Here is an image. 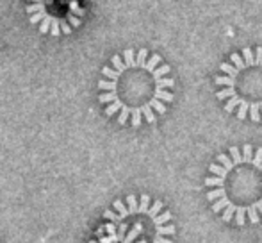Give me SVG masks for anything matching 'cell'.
<instances>
[{"label":"cell","instance_id":"obj_1","mask_svg":"<svg viewBox=\"0 0 262 243\" xmlns=\"http://www.w3.org/2000/svg\"><path fill=\"white\" fill-rule=\"evenodd\" d=\"M148 50L141 49L138 54L127 49L121 56H113V66L102 68L104 79L98 80V90L102 95L98 102L105 106V115H118V124L132 121L134 127L141 125L143 118L148 124L156 121V113L164 115L166 106L162 100L171 102L173 95L164 88L175 86L173 79H162L169 72V66H156L161 63V56L154 54L150 59Z\"/></svg>","mask_w":262,"mask_h":243},{"label":"cell","instance_id":"obj_2","mask_svg":"<svg viewBox=\"0 0 262 243\" xmlns=\"http://www.w3.org/2000/svg\"><path fill=\"white\" fill-rule=\"evenodd\" d=\"M29 22L38 25L41 34L59 38L80 25L84 9L75 0H39L27 6Z\"/></svg>","mask_w":262,"mask_h":243},{"label":"cell","instance_id":"obj_3","mask_svg":"<svg viewBox=\"0 0 262 243\" xmlns=\"http://www.w3.org/2000/svg\"><path fill=\"white\" fill-rule=\"evenodd\" d=\"M214 83H216V84H220V86L234 88L235 80L232 79V77H223V75H220V77H216V79H214Z\"/></svg>","mask_w":262,"mask_h":243},{"label":"cell","instance_id":"obj_4","mask_svg":"<svg viewBox=\"0 0 262 243\" xmlns=\"http://www.w3.org/2000/svg\"><path fill=\"white\" fill-rule=\"evenodd\" d=\"M157 234L159 236H164V234H175V226H159Z\"/></svg>","mask_w":262,"mask_h":243},{"label":"cell","instance_id":"obj_5","mask_svg":"<svg viewBox=\"0 0 262 243\" xmlns=\"http://www.w3.org/2000/svg\"><path fill=\"white\" fill-rule=\"evenodd\" d=\"M223 195H225V188H223V186H220V188H217V190L209 191V195H207V200L212 202L214 198H217V197H221V198H223Z\"/></svg>","mask_w":262,"mask_h":243},{"label":"cell","instance_id":"obj_6","mask_svg":"<svg viewBox=\"0 0 262 243\" xmlns=\"http://www.w3.org/2000/svg\"><path fill=\"white\" fill-rule=\"evenodd\" d=\"M230 95H235V88H225V90L217 91V93H216V97L220 98V100H223V98L230 97Z\"/></svg>","mask_w":262,"mask_h":243},{"label":"cell","instance_id":"obj_7","mask_svg":"<svg viewBox=\"0 0 262 243\" xmlns=\"http://www.w3.org/2000/svg\"><path fill=\"white\" fill-rule=\"evenodd\" d=\"M237 215H235V224H237L239 227L245 226V213H246V208H237Z\"/></svg>","mask_w":262,"mask_h":243},{"label":"cell","instance_id":"obj_8","mask_svg":"<svg viewBox=\"0 0 262 243\" xmlns=\"http://www.w3.org/2000/svg\"><path fill=\"white\" fill-rule=\"evenodd\" d=\"M220 68L223 70V72H227V73H228V77H232V79H234V77L237 75V70L232 68V66H230V65H227V63H221Z\"/></svg>","mask_w":262,"mask_h":243},{"label":"cell","instance_id":"obj_9","mask_svg":"<svg viewBox=\"0 0 262 243\" xmlns=\"http://www.w3.org/2000/svg\"><path fill=\"white\" fill-rule=\"evenodd\" d=\"M243 54H245V61H246V65H245V66H253V65H255V59H253L252 50H250V49H245V50H243Z\"/></svg>","mask_w":262,"mask_h":243},{"label":"cell","instance_id":"obj_10","mask_svg":"<svg viewBox=\"0 0 262 243\" xmlns=\"http://www.w3.org/2000/svg\"><path fill=\"white\" fill-rule=\"evenodd\" d=\"M248 216H250V220H252V224H259V215H257V208H253V206H250L248 209Z\"/></svg>","mask_w":262,"mask_h":243},{"label":"cell","instance_id":"obj_11","mask_svg":"<svg viewBox=\"0 0 262 243\" xmlns=\"http://www.w3.org/2000/svg\"><path fill=\"white\" fill-rule=\"evenodd\" d=\"M237 104H241V98L234 97L230 102H228L227 106H225V111H227V113H232V111H234V108H235V106H237Z\"/></svg>","mask_w":262,"mask_h":243},{"label":"cell","instance_id":"obj_12","mask_svg":"<svg viewBox=\"0 0 262 243\" xmlns=\"http://www.w3.org/2000/svg\"><path fill=\"white\" fill-rule=\"evenodd\" d=\"M230 154H232V157H234V163H235V165L243 163V157H241V154H239V149H237V147H232V149H230Z\"/></svg>","mask_w":262,"mask_h":243},{"label":"cell","instance_id":"obj_13","mask_svg":"<svg viewBox=\"0 0 262 243\" xmlns=\"http://www.w3.org/2000/svg\"><path fill=\"white\" fill-rule=\"evenodd\" d=\"M210 172H214L216 175H220V179H223L225 175H227V170H223L221 167H217V165H210Z\"/></svg>","mask_w":262,"mask_h":243},{"label":"cell","instance_id":"obj_14","mask_svg":"<svg viewBox=\"0 0 262 243\" xmlns=\"http://www.w3.org/2000/svg\"><path fill=\"white\" fill-rule=\"evenodd\" d=\"M205 184H207V186H223V179H220V177H207V179H205Z\"/></svg>","mask_w":262,"mask_h":243},{"label":"cell","instance_id":"obj_15","mask_svg":"<svg viewBox=\"0 0 262 243\" xmlns=\"http://www.w3.org/2000/svg\"><path fill=\"white\" fill-rule=\"evenodd\" d=\"M217 159H220L221 161V163H223L225 165V167H227V168H225V170H230V168H234V165H232V161L230 159H228V157L227 156H223V154H220V156H217Z\"/></svg>","mask_w":262,"mask_h":243},{"label":"cell","instance_id":"obj_16","mask_svg":"<svg viewBox=\"0 0 262 243\" xmlns=\"http://www.w3.org/2000/svg\"><path fill=\"white\" fill-rule=\"evenodd\" d=\"M234 213H235L234 206H228V209H225V213H223V220H225V222H230L232 215H234Z\"/></svg>","mask_w":262,"mask_h":243},{"label":"cell","instance_id":"obj_17","mask_svg":"<svg viewBox=\"0 0 262 243\" xmlns=\"http://www.w3.org/2000/svg\"><path fill=\"white\" fill-rule=\"evenodd\" d=\"M230 59H232V63H234V65L237 66L239 70L245 68V63H243V59H241V57H239V54H232Z\"/></svg>","mask_w":262,"mask_h":243},{"label":"cell","instance_id":"obj_18","mask_svg":"<svg viewBox=\"0 0 262 243\" xmlns=\"http://www.w3.org/2000/svg\"><path fill=\"white\" fill-rule=\"evenodd\" d=\"M225 206H228V200H227V198H221V200H217L216 204L212 206V211L214 213L221 211V208H225Z\"/></svg>","mask_w":262,"mask_h":243},{"label":"cell","instance_id":"obj_19","mask_svg":"<svg viewBox=\"0 0 262 243\" xmlns=\"http://www.w3.org/2000/svg\"><path fill=\"white\" fill-rule=\"evenodd\" d=\"M250 159H252V145H250V143H246V145H245V157H243V161H245V163H248Z\"/></svg>","mask_w":262,"mask_h":243},{"label":"cell","instance_id":"obj_20","mask_svg":"<svg viewBox=\"0 0 262 243\" xmlns=\"http://www.w3.org/2000/svg\"><path fill=\"white\" fill-rule=\"evenodd\" d=\"M253 165L260 168V165H262V149L257 150V156H255V161H253Z\"/></svg>","mask_w":262,"mask_h":243},{"label":"cell","instance_id":"obj_21","mask_svg":"<svg viewBox=\"0 0 262 243\" xmlns=\"http://www.w3.org/2000/svg\"><path fill=\"white\" fill-rule=\"evenodd\" d=\"M255 65H262V47L257 49V59H255Z\"/></svg>","mask_w":262,"mask_h":243},{"label":"cell","instance_id":"obj_22","mask_svg":"<svg viewBox=\"0 0 262 243\" xmlns=\"http://www.w3.org/2000/svg\"><path fill=\"white\" fill-rule=\"evenodd\" d=\"M154 243H171V240H166V238H162V236H157L156 240H154Z\"/></svg>","mask_w":262,"mask_h":243},{"label":"cell","instance_id":"obj_23","mask_svg":"<svg viewBox=\"0 0 262 243\" xmlns=\"http://www.w3.org/2000/svg\"><path fill=\"white\" fill-rule=\"evenodd\" d=\"M260 170H262V165H260Z\"/></svg>","mask_w":262,"mask_h":243},{"label":"cell","instance_id":"obj_24","mask_svg":"<svg viewBox=\"0 0 262 243\" xmlns=\"http://www.w3.org/2000/svg\"><path fill=\"white\" fill-rule=\"evenodd\" d=\"M260 109H262V104H260Z\"/></svg>","mask_w":262,"mask_h":243}]
</instances>
